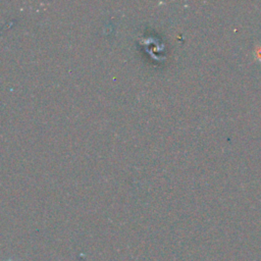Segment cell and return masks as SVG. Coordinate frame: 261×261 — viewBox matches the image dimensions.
<instances>
[{
	"label": "cell",
	"instance_id": "cell-1",
	"mask_svg": "<svg viewBox=\"0 0 261 261\" xmlns=\"http://www.w3.org/2000/svg\"><path fill=\"white\" fill-rule=\"evenodd\" d=\"M5 261H15V260H13V259H7V260H5Z\"/></svg>",
	"mask_w": 261,
	"mask_h": 261
}]
</instances>
